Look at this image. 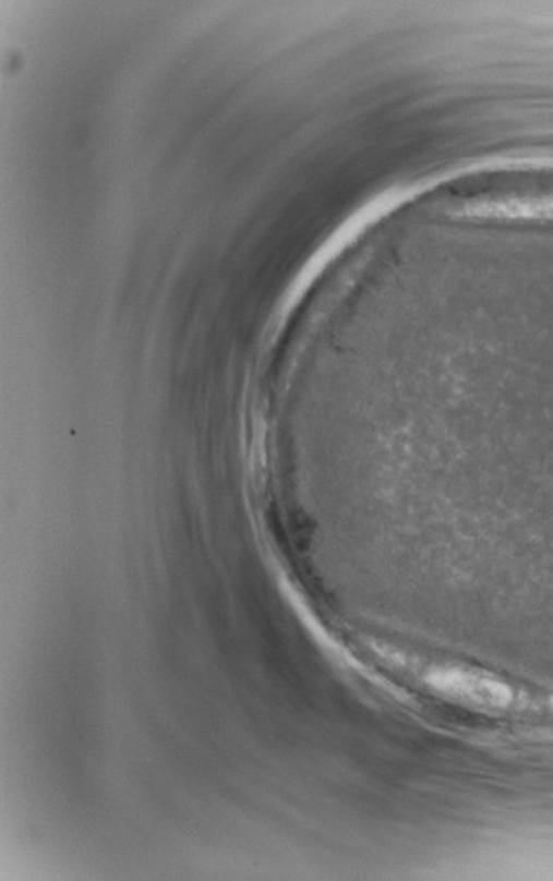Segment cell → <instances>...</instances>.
Segmentation results:
<instances>
[{"instance_id":"6da1fadb","label":"cell","mask_w":553,"mask_h":881,"mask_svg":"<svg viewBox=\"0 0 553 881\" xmlns=\"http://www.w3.org/2000/svg\"><path fill=\"white\" fill-rule=\"evenodd\" d=\"M431 679H434L436 688L450 691L452 695H462V697L471 698L474 701L503 703V701L509 700L508 689L503 688L501 684L468 677L462 672H443V674L434 675Z\"/></svg>"}]
</instances>
